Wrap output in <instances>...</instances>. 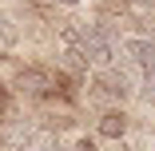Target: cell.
<instances>
[{
  "label": "cell",
  "mask_w": 155,
  "mask_h": 151,
  "mask_svg": "<svg viewBox=\"0 0 155 151\" xmlns=\"http://www.w3.org/2000/svg\"><path fill=\"white\" fill-rule=\"evenodd\" d=\"M72 52L84 60V64H96V68H107L115 60V44L104 28H84V32L72 40Z\"/></svg>",
  "instance_id": "cell-1"
},
{
  "label": "cell",
  "mask_w": 155,
  "mask_h": 151,
  "mask_svg": "<svg viewBox=\"0 0 155 151\" xmlns=\"http://www.w3.org/2000/svg\"><path fill=\"white\" fill-rule=\"evenodd\" d=\"M16 92H24V96H52V92H60V76L52 72V68H24L20 76H16Z\"/></svg>",
  "instance_id": "cell-2"
},
{
  "label": "cell",
  "mask_w": 155,
  "mask_h": 151,
  "mask_svg": "<svg viewBox=\"0 0 155 151\" xmlns=\"http://www.w3.org/2000/svg\"><path fill=\"white\" fill-rule=\"evenodd\" d=\"M123 52L131 56V64L147 76V72H155V40H147V36H131L127 44H123Z\"/></svg>",
  "instance_id": "cell-3"
},
{
  "label": "cell",
  "mask_w": 155,
  "mask_h": 151,
  "mask_svg": "<svg viewBox=\"0 0 155 151\" xmlns=\"http://www.w3.org/2000/svg\"><path fill=\"white\" fill-rule=\"evenodd\" d=\"M96 131L104 135V139H123V135H127V115H123V111H104L100 115V123H96Z\"/></svg>",
  "instance_id": "cell-4"
},
{
  "label": "cell",
  "mask_w": 155,
  "mask_h": 151,
  "mask_svg": "<svg viewBox=\"0 0 155 151\" xmlns=\"http://www.w3.org/2000/svg\"><path fill=\"white\" fill-rule=\"evenodd\" d=\"M12 40H16V28H12L4 16H0V44H12Z\"/></svg>",
  "instance_id": "cell-5"
},
{
  "label": "cell",
  "mask_w": 155,
  "mask_h": 151,
  "mask_svg": "<svg viewBox=\"0 0 155 151\" xmlns=\"http://www.w3.org/2000/svg\"><path fill=\"white\" fill-rule=\"evenodd\" d=\"M135 4H139L143 12H155V0H135Z\"/></svg>",
  "instance_id": "cell-6"
},
{
  "label": "cell",
  "mask_w": 155,
  "mask_h": 151,
  "mask_svg": "<svg viewBox=\"0 0 155 151\" xmlns=\"http://www.w3.org/2000/svg\"><path fill=\"white\" fill-rule=\"evenodd\" d=\"M76 151H96V143H87V139H80V143H76Z\"/></svg>",
  "instance_id": "cell-7"
},
{
  "label": "cell",
  "mask_w": 155,
  "mask_h": 151,
  "mask_svg": "<svg viewBox=\"0 0 155 151\" xmlns=\"http://www.w3.org/2000/svg\"><path fill=\"white\" fill-rule=\"evenodd\" d=\"M52 4H64V8H76V4H84V0H52Z\"/></svg>",
  "instance_id": "cell-8"
}]
</instances>
